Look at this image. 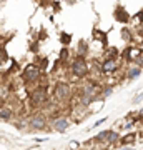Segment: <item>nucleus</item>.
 <instances>
[{
  "instance_id": "nucleus-1",
  "label": "nucleus",
  "mask_w": 143,
  "mask_h": 150,
  "mask_svg": "<svg viewBox=\"0 0 143 150\" xmlns=\"http://www.w3.org/2000/svg\"><path fill=\"white\" fill-rule=\"evenodd\" d=\"M72 70H73V74L77 77H85V75L88 74V67H87V62H85L83 57H78V59L73 62L72 65Z\"/></svg>"
},
{
  "instance_id": "nucleus-2",
  "label": "nucleus",
  "mask_w": 143,
  "mask_h": 150,
  "mask_svg": "<svg viewBox=\"0 0 143 150\" xmlns=\"http://www.w3.org/2000/svg\"><path fill=\"white\" fill-rule=\"evenodd\" d=\"M53 95L57 97V100H65L70 95V87L68 83H58L53 90Z\"/></svg>"
},
{
  "instance_id": "nucleus-3",
  "label": "nucleus",
  "mask_w": 143,
  "mask_h": 150,
  "mask_svg": "<svg viewBox=\"0 0 143 150\" xmlns=\"http://www.w3.org/2000/svg\"><path fill=\"white\" fill-rule=\"evenodd\" d=\"M38 75H40V72H38V69L35 67V65H28L25 69V72H23V80L25 82H33L38 79Z\"/></svg>"
},
{
  "instance_id": "nucleus-4",
  "label": "nucleus",
  "mask_w": 143,
  "mask_h": 150,
  "mask_svg": "<svg viewBox=\"0 0 143 150\" xmlns=\"http://www.w3.org/2000/svg\"><path fill=\"white\" fill-rule=\"evenodd\" d=\"M45 100H47V93H45V90H42V88H38V90H35L32 93V103L33 105H42V103H45Z\"/></svg>"
},
{
  "instance_id": "nucleus-5",
  "label": "nucleus",
  "mask_w": 143,
  "mask_h": 150,
  "mask_svg": "<svg viewBox=\"0 0 143 150\" xmlns=\"http://www.w3.org/2000/svg\"><path fill=\"white\" fill-rule=\"evenodd\" d=\"M117 69H118V64L115 62V60L113 59H106L105 64H103V67H101V72H103V74H113Z\"/></svg>"
},
{
  "instance_id": "nucleus-6",
  "label": "nucleus",
  "mask_w": 143,
  "mask_h": 150,
  "mask_svg": "<svg viewBox=\"0 0 143 150\" xmlns=\"http://www.w3.org/2000/svg\"><path fill=\"white\" fill-rule=\"evenodd\" d=\"M30 125L33 129H43L45 127V118L42 115H35V117L30 118Z\"/></svg>"
},
{
  "instance_id": "nucleus-7",
  "label": "nucleus",
  "mask_w": 143,
  "mask_h": 150,
  "mask_svg": "<svg viewBox=\"0 0 143 150\" xmlns=\"http://www.w3.org/2000/svg\"><path fill=\"white\" fill-rule=\"evenodd\" d=\"M142 54V52H140V48H135V47H128L127 50H125V59L127 60H133L135 59V57H138V55Z\"/></svg>"
},
{
  "instance_id": "nucleus-8",
  "label": "nucleus",
  "mask_w": 143,
  "mask_h": 150,
  "mask_svg": "<svg viewBox=\"0 0 143 150\" xmlns=\"http://www.w3.org/2000/svg\"><path fill=\"white\" fill-rule=\"evenodd\" d=\"M53 129L58 130V132H63V130H67V129H68V120H65V118L55 120V122H53Z\"/></svg>"
},
{
  "instance_id": "nucleus-9",
  "label": "nucleus",
  "mask_w": 143,
  "mask_h": 150,
  "mask_svg": "<svg viewBox=\"0 0 143 150\" xmlns=\"http://www.w3.org/2000/svg\"><path fill=\"white\" fill-rule=\"evenodd\" d=\"M83 92H85V95H90V97H95V93H97V87L93 85V83H88V85H85Z\"/></svg>"
},
{
  "instance_id": "nucleus-10",
  "label": "nucleus",
  "mask_w": 143,
  "mask_h": 150,
  "mask_svg": "<svg viewBox=\"0 0 143 150\" xmlns=\"http://www.w3.org/2000/svg\"><path fill=\"white\" fill-rule=\"evenodd\" d=\"M140 74H142L140 67H133V69L128 70V79H135V77H138Z\"/></svg>"
},
{
  "instance_id": "nucleus-11",
  "label": "nucleus",
  "mask_w": 143,
  "mask_h": 150,
  "mask_svg": "<svg viewBox=\"0 0 143 150\" xmlns=\"http://www.w3.org/2000/svg\"><path fill=\"white\" fill-rule=\"evenodd\" d=\"M110 139V130H105V132H101L98 137H97V140H108Z\"/></svg>"
},
{
  "instance_id": "nucleus-12",
  "label": "nucleus",
  "mask_w": 143,
  "mask_h": 150,
  "mask_svg": "<svg viewBox=\"0 0 143 150\" xmlns=\"http://www.w3.org/2000/svg\"><path fill=\"white\" fill-rule=\"evenodd\" d=\"M133 140H135V134H130V135H127V137L122 139V144H130V142H133Z\"/></svg>"
},
{
  "instance_id": "nucleus-13",
  "label": "nucleus",
  "mask_w": 143,
  "mask_h": 150,
  "mask_svg": "<svg viewBox=\"0 0 143 150\" xmlns=\"http://www.w3.org/2000/svg\"><path fill=\"white\" fill-rule=\"evenodd\" d=\"M10 117V110H2V112H0V118H8Z\"/></svg>"
},
{
  "instance_id": "nucleus-14",
  "label": "nucleus",
  "mask_w": 143,
  "mask_h": 150,
  "mask_svg": "<svg viewBox=\"0 0 143 150\" xmlns=\"http://www.w3.org/2000/svg\"><path fill=\"white\" fill-rule=\"evenodd\" d=\"M78 52H80V54H85V52H87V43H85V42H80Z\"/></svg>"
},
{
  "instance_id": "nucleus-15",
  "label": "nucleus",
  "mask_w": 143,
  "mask_h": 150,
  "mask_svg": "<svg viewBox=\"0 0 143 150\" xmlns=\"http://www.w3.org/2000/svg\"><path fill=\"white\" fill-rule=\"evenodd\" d=\"M117 139H118V135L115 134V132H110V139L108 140H110V142H117Z\"/></svg>"
},
{
  "instance_id": "nucleus-16",
  "label": "nucleus",
  "mask_w": 143,
  "mask_h": 150,
  "mask_svg": "<svg viewBox=\"0 0 143 150\" xmlns=\"http://www.w3.org/2000/svg\"><path fill=\"white\" fill-rule=\"evenodd\" d=\"M5 60H7V55L4 54V52H0V64H4Z\"/></svg>"
},
{
  "instance_id": "nucleus-17",
  "label": "nucleus",
  "mask_w": 143,
  "mask_h": 150,
  "mask_svg": "<svg viewBox=\"0 0 143 150\" xmlns=\"http://www.w3.org/2000/svg\"><path fill=\"white\" fill-rule=\"evenodd\" d=\"M123 32V38L125 40H130V33H128V30H122Z\"/></svg>"
}]
</instances>
